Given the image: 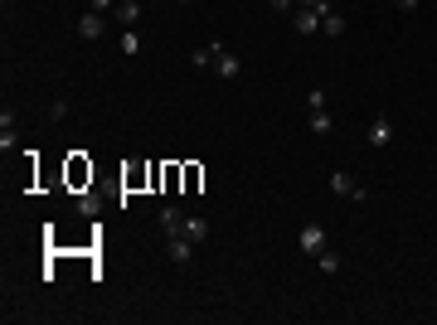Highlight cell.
Masks as SVG:
<instances>
[{
	"label": "cell",
	"mask_w": 437,
	"mask_h": 325,
	"mask_svg": "<svg viewBox=\"0 0 437 325\" xmlns=\"http://www.w3.org/2000/svg\"><path fill=\"white\" fill-rule=\"evenodd\" d=\"M78 34H83V39H103V34H108V20H103L98 10H88V15L78 20Z\"/></svg>",
	"instance_id": "5b68a950"
},
{
	"label": "cell",
	"mask_w": 437,
	"mask_h": 325,
	"mask_svg": "<svg viewBox=\"0 0 437 325\" xmlns=\"http://www.w3.org/2000/svg\"><path fill=\"white\" fill-rule=\"evenodd\" d=\"M117 44H121V54H126V59H131V54H141V34H136V29H121V39H117Z\"/></svg>",
	"instance_id": "5bb4252c"
},
{
	"label": "cell",
	"mask_w": 437,
	"mask_h": 325,
	"mask_svg": "<svg viewBox=\"0 0 437 325\" xmlns=\"http://www.w3.org/2000/svg\"><path fill=\"white\" fill-rule=\"evenodd\" d=\"M238 68H243V63H238L228 49H218V59H214V73H218V78H238Z\"/></svg>",
	"instance_id": "30bf717a"
},
{
	"label": "cell",
	"mask_w": 437,
	"mask_h": 325,
	"mask_svg": "<svg viewBox=\"0 0 437 325\" xmlns=\"http://www.w3.org/2000/svg\"><path fill=\"white\" fill-rule=\"evenodd\" d=\"M165 252H170V262H180V267H185V262L195 257V243H190L185 233H175V238H165Z\"/></svg>",
	"instance_id": "277c9868"
},
{
	"label": "cell",
	"mask_w": 437,
	"mask_h": 325,
	"mask_svg": "<svg viewBox=\"0 0 437 325\" xmlns=\"http://www.w3.org/2000/svg\"><path fill=\"white\" fill-rule=\"evenodd\" d=\"M5 5H15V0H5Z\"/></svg>",
	"instance_id": "7402d4cb"
},
{
	"label": "cell",
	"mask_w": 437,
	"mask_h": 325,
	"mask_svg": "<svg viewBox=\"0 0 437 325\" xmlns=\"http://www.w3.org/2000/svg\"><path fill=\"white\" fill-rule=\"evenodd\" d=\"M88 10H98V15H112V10H117V0H88Z\"/></svg>",
	"instance_id": "d6986e66"
},
{
	"label": "cell",
	"mask_w": 437,
	"mask_h": 325,
	"mask_svg": "<svg viewBox=\"0 0 437 325\" xmlns=\"http://www.w3.org/2000/svg\"><path fill=\"white\" fill-rule=\"evenodd\" d=\"M64 116H68V103H64V98H54V103H49V121H64Z\"/></svg>",
	"instance_id": "e0dca14e"
},
{
	"label": "cell",
	"mask_w": 437,
	"mask_h": 325,
	"mask_svg": "<svg viewBox=\"0 0 437 325\" xmlns=\"http://www.w3.org/2000/svg\"><path fill=\"white\" fill-rule=\"evenodd\" d=\"M161 228H165V238H175V233H185V214L165 204V209H161Z\"/></svg>",
	"instance_id": "9c48e42d"
},
{
	"label": "cell",
	"mask_w": 437,
	"mask_h": 325,
	"mask_svg": "<svg viewBox=\"0 0 437 325\" xmlns=\"http://www.w3.org/2000/svg\"><path fill=\"white\" fill-rule=\"evenodd\" d=\"M306 131H311V136H330V131H335V121L326 116V107H321V112H311V116H306Z\"/></svg>",
	"instance_id": "8fae6325"
},
{
	"label": "cell",
	"mask_w": 437,
	"mask_h": 325,
	"mask_svg": "<svg viewBox=\"0 0 437 325\" xmlns=\"http://www.w3.org/2000/svg\"><path fill=\"white\" fill-rule=\"evenodd\" d=\"M112 15H117V24H121V29H131V24L141 20V5H136V0H117V10H112Z\"/></svg>",
	"instance_id": "ba28073f"
},
{
	"label": "cell",
	"mask_w": 437,
	"mask_h": 325,
	"mask_svg": "<svg viewBox=\"0 0 437 325\" xmlns=\"http://www.w3.org/2000/svg\"><path fill=\"white\" fill-rule=\"evenodd\" d=\"M185 238H190V243H205V238H209V223H205V218H185Z\"/></svg>",
	"instance_id": "4fadbf2b"
},
{
	"label": "cell",
	"mask_w": 437,
	"mask_h": 325,
	"mask_svg": "<svg viewBox=\"0 0 437 325\" xmlns=\"http://www.w3.org/2000/svg\"><path fill=\"white\" fill-rule=\"evenodd\" d=\"M321 34H326V39H340V34H345V15H340V10H326V20H321Z\"/></svg>",
	"instance_id": "7c38bea8"
},
{
	"label": "cell",
	"mask_w": 437,
	"mask_h": 325,
	"mask_svg": "<svg viewBox=\"0 0 437 325\" xmlns=\"http://www.w3.org/2000/svg\"><path fill=\"white\" fill-rule=\"evenodd\" d=\"M267 5H272V15H292L297 10V0H267Z\"/></svg>",
	"instance_id": "ac0fdd59"
},
{
	"label": "cell",
	"mask_w": 437,
	"mask_h": 325,
	"mask_svg": "<svg viewBox=\"0 0 437 325\" xmlns=\"http://www.w3.org/2000/svg\"><path fill=\"white\" fill-rule=\"evenodd\" d=\"M175 5H195V0H175Z\"/></svg>",
	"instance_id": "44dd1931"
},
{
	"label": "cell",
	"mask_w": 437,
	"mask_h": 325,
	"mask_svg": "<svg viewBox=\"0 0 437 325\" xmlns=\"http://www.w3.org/2000/svg\"><path fill=\"white\" fill-rule=\"evenodd\" d=\"M306 107H311V112L326 107V88H311V93H306Z\"/></svg>",
	"instance_id": "2e32d148"
},
{
	"label": "cell",
	"mask_w": 437,
	"mask_h": 325,
	"mask_svg": "<svg viewBox=\"0 0 437 325\" xmlns=\"http://www.w3.org/2000/svg\"><path fill=\"white\" fill-rule=\"evenodd\" d=\"M330 195H340V199H355V204H364V199H369V195L360 190V180H355V175H345V170H335V175H330Z\"/></svg>",
	"instance_id": "6da1fadb"
},
{
	"label": "cell",
	"mask_w": 437,
	"mask_h": 325,
	"mask_svg": "<svg viewBox=\"0 0 437 325\" xmlns=\"http://www.w3.org/2000/svg\"><path fill=\"white\" fill-rule=\"evenodd\" d=\"M297 248H302L306 257H321V252H326V233H321V223H306V228L297 233Z\"/></svg>",
	"instance_id": "7a4b0ae2"
},
{
	"label": "cell",
	"mask_w": 437,
	"mask_h": 325,
	"mask_svg": "<svg viewBox=\"0 0 437 325\" xmlns=\"http://www.w3.org/2000/svg\"><path fill=\"white\" fill-rule=\"evenodd\" d=\"M321 20H326L321 10H302V5L292 10V24H297V34H321Z\"/></svg>",
	"instance_id": "3957f363"
},
{
	"label": "cell",
	"mask_w": 437,
	"mask_h": 325,
	"mask_svg": "<svg viewBox=\"0 0 437 325\" xmlns=\"http://www.w3.org/2000/svg\"><path fill=\"white\" fill-rule=\"evenodd\" d=\"M418 5H423V0H399V10H418Z\"/></svg>",
	"instance_id": "ffe728a7"
},
{
	"label": "cell",
	"mask_w": 437,
	"mask_h": 325,
	"mask_svg": "<svg viewBox=\"0 0 437 325\" xmlns=\"http://www.w3.org/2000/svg\"><path fill=\"white\" fill-rule=\"evenodd\" d=\"M316 262H321V272H340V252H335V248H326Z\"/></svg>",
	"instance_id": "9a60e30c"
},
{
	"label": "cell",
	"mask_w": 437,
	"mask_h": 325,
	"mask_svg": "<svg viewBox=\"0 0 437 325\" xmlns=\"http://www.w3.org/2000/svg\"><path fill=\"white\" fill-rule=\"evenodd\" d=\"M389 141H394V121H389V116H374V121H369V146L379 151V146H389Z\"/></svg>",
	"instance_id": "8992f818"
},
{
	"label": "cell",
	"mask_w": 437,
	"mask_h": 325,
	"mask_svg": "<svg viewBox=\"0 0 437 325\" xmlns=\"http://www.w3.org/2000/svg\"><path fill=\"white\" fill-rule=\"evenodd\" d=\"M218 49H223V39H209L205 49H195V54H190V63H195V68H214Z\"/></svg>",
	"instance_id": "52a82bcc"
}]
</instances>
